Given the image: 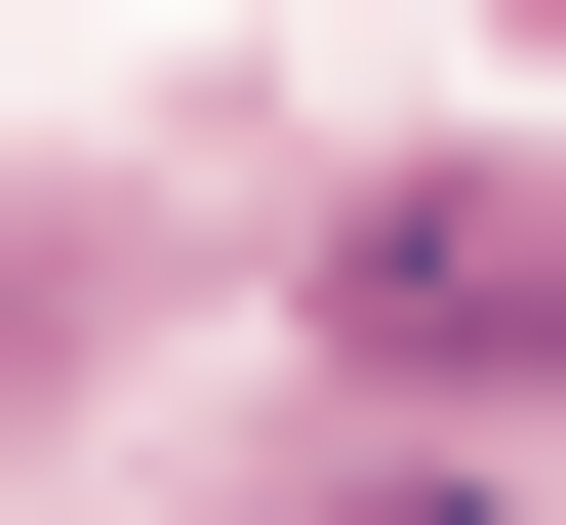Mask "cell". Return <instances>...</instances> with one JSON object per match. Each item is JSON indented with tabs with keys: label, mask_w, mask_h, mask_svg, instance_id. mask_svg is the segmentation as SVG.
Here are the masks:
<instances>
[{
	"label": "cell",
	"mask_w": 566,
	"mask_h": 525,
	"mask_svg": "<svg viewBox=\"0 0 566 525\" xmlns=\"http://www.w3.org/2000/svg\"><path fill=\"white\" fill-rule=\"evenodd\" d=\"M324 364H446V405H566V202H324Z\"/></svg>",
	"instance_id": "1"
}]
</instances>
